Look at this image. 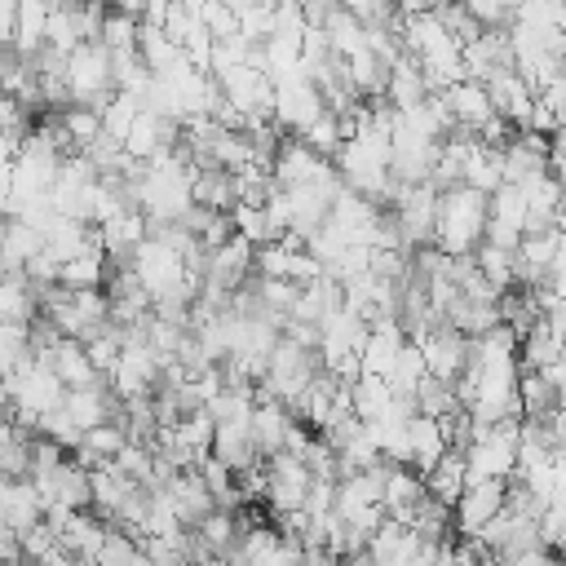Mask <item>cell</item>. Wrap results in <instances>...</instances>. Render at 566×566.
<instances>
[{
	"label": "cell",
	"mask_w": 566,
	"mask_h": 566,
	"mask_svg": "<svg viewBox=\"0 0 566 566\" xmlns=\"http://www.w3.org/2000/svg\"><path fill=\"white\" fill-rule=\"evenodd\" d=\"M513 22H522L531 31H562L566 13H562V0H522L513 9Z\"/></svg>",
	"instance_id": "cell-21"
},
{
	"label": "cell",
	"mask_w": 566,
	"mask_h": 566,
	"mask_svg": "<svg viewBox=\"0 0 566 566\" xmlns=\"http://www.w3.org/2000/svg\"><path fill=\"white\" fill-rule=\"evenodd\" d=\"M416 416H429V420H442V416H451L460 402H455V385L451 380H438V376H429L424 371V380L416 385Z\"/></svg>",
	"instance_id": "cell-19"
},
{
	"label": "cell",
	"mask_w": 566,
	"mask_h": 566,
	"mask_svg": "<svg viewBox=\"0 0 566 566\" xmlns=\"http://www.w3.org/2000/svg\"><path fill=\"white\" fill-rule=\"evenodd\" d=\"M128 566H150V557H146V553H142V548H137V553H133V557H128Z\"/></svg>",
	"instance_id": "cell-34"
},
{
	"label": "cell",
	"mask_w": 566,
	"mask_h": 566,
	"mask_svg": "<svg viewBox=\"0 0 566 566\" xmlns=\"http://www.w3.org/2000/svg\"><path fill=\"white\" fill-rule=\"evenodd\" d=\"M9 195H13V164L0 159V208L9 203Z\"/></svg>",
	"instance_id": "cell-31"
},
{
	"label": "cell",
	"mask_w": 566,
	"mask_h": 566,
	"mask_svg": "<svg viewBox=\"0 0 566 566\" xmlns=\"http://www.w3.org/2000/svg\"><path fill=\"white\" fill-rule=\"evenodd\" d=\"M80 9V4H75ZM75 9H49L44 18V44L57 49V53H71L80 44V22H75Z\"/></svg>",
	"instance_id": "cell-23"
},
{
	"label": "cell",
	"mask_w": 566,
	"mask_h": 566,
	"mask_svg": "<svg viewBox=\"0 0 566 566\" xmlns=\"http://www.w3.org/2000/svg\"><path fill=\"white\" fill-rule=\"evenodd\" d=\"M137 57H142V66H146L150 75H164V71H172V66L181 62V49H177L159 27L137 22Z\"/></svg>",
	"instance_id": "cell-16"
},
{
	"label": "cell",
	"mask_w": 566,
	"mask_h": 566,
	"mask_svg": "<svg viewBox=\"0 0 566 566\" xmlns=\"http://www.w3.org/2000/svg\"><path fill=\"white\" fill-rule=\"evenodd\" d=\"M195 566H230L226 557H203V562H195Z\"/></svg>",
	"instance_id": "cell-35"
},
{
	"label": "cell",
	"mask_w": 566,
	"mask_h": 566,
	"mask_svg": "<svg viewBox=\"0 0 566 566\" xmlns=\"http://www.w3.org/2000/svg\"><path fill=\"white\" fill-rule=\"evenodd\" d=\"M84 358H88V367H93L97 376L111 380V371H115V363H119V336H97V340H88V345H84Z\"/></svg>",
	"instance_id": "cell-28"
},
{
	"label": "cell",
	"mask_w": 566,
	"mask_h": 566,
	"mask_svg": "<svg viewBox=\"0 0 566 566\" xmlns=\"http://www.w3.org/2000/svg\"><path fill=\"white\" fill-rule=\"evenodd\" d=\"M420 358H424V371L438 376V380H455L460 367L469 363V336L451 332V327H438L433 336H424L420 345Z\"/></svg>",
	"instance_id": "cell-8"
},
{
	"label": "cell",
	"mask_w": 566,
	"mask_h": 566,
	"mask_svg": "<svg viewBox=\"0 0 566 566\" xmlns=\"http://www.w3.org/2000/svg\"><path fill=\"white\" fill-rule=\"evenodd\" d=\"M190 203H199L208 212H230L234 208L230 172L226 168H190Z\"/></svg>",
	"instance_id": "cell-13"
},
{
	"label": "cell",
	"mask_w": 566,
	"mask_h": 566,
	"mask_svg": "<svg viewBox=\"0 0 566 566\" xmlns=\"http://www.w3.org/2000/svg\"><path fill=\"white\" fill-rule=\"evenodd\" d=\"M62 133H66L71 150H88L102 137V119L93 111H84V106H66L62 111Z\"/></svg>",
	"instance_id": "cell-22"
},
{
	"label": "cell",
	"mask_w": 566,
	"mask_h": 566,
	"mask_svg": "<svg viewBox=\"0 0 566 566\" xmlns=\"http://www.w3.org/2000/svg\"><path fill=\"white\" fill-rule=\"evenodd\" d=\"M221 4H226V9L239 18V13H248V9H252V4H261V0H221Z\"/></svg>",
	"instance_id": "cell-32"
},
{
	"label": "cell",
	"mask_w": 566,
	"mask_h": 566,
	"mask_svg": "<svg viewBox=\"0 0 566 566\" xmlns=\"http://www.w3.org/2000/svg\"><path fill=\"white\" fill-rule=\"evenodd\" d=\"M460 66H464V80H478V84H486V80H495V75L513 71L509 35L486 27L473 44H464V49H460Z\"/></svg>",
	"instance_id": "cell-6"
},
{
	"label": "cell",
	"mask_w": 566,
	"mask_h": 566,
	"mask_svg": "<svg viewBox=\"0 0 566 566\" xmlns=\"http://www.w3.org/2000/svg\"><path fill=\"white\" fill-rule=\"evenodd\" d=\"M226 217H230L234 234H239V239H248L252 248H261V243H274V239H270V226H265V212H261V208H243V203H234Z\"/></svg>",
	"instance_id": "cell-26"
},
{
	"label": "cell",
	"mask_w": 566,
	"mask_h": 566,
	"mask_svg": "<svg viewBox=\"0 0 566 566\" xmlns=\"http://www.w3.org/2000/svg\"><path fill=\"white\" fill-rule=\"evenodd\" d=\"M155 491H164V500H168V509H172V517H177V526H199L217 504H212V495H208V486L199 482V473L195 469H186V473H172L164 486H155Z\"/></svg>",
	"instance_id": "cell-7"
},
{
	"label": "cell",
	"mask_w": 566,
	"mask_h": 566,
	"mask_svg": "<svg viewBox=\"0 0 566 566\" xmlns=\"http://www.w3.org/2000/svg\"><path fill=\"white\" fill-rule=\"evenodd\" d=\"M35 252H44L40 230H31V226H22V221H4V234H0V270L13 274V270H22Z\"/></svg>",
	"instance_id": "cell-15"
},
{
	"label": "cell",
	"mask_w": 566,
	"mask_h": 566,
	"mask_svg": "<svg viewBox=\"0 0 566 566\" xmlns=\"http://www.w3.org/2000/svg\"><path fill=\"white\" fill-rule=\"evenodd\" d=\"M402 438H407V469L416 473V478H424L438 460H442V451H447V442H442V429H438V420H429V416H411L407 424H402Z\"/></svg>",
	"instance_id": "cell-10"
},
{
	"label": "cell",
	"mask_w": 566,
	"mask_h": 566,
	"mask_svg": "<svg viewBox=\"0 0 566 566\" xmlns=\"http://www.w3.org/2000/svg\"><path fill=\"white\" fill-rule=\"evenodd\" d=\"M0 234H4V221H0Z\"/></svg>",
	"instance_id": "cell-36"
},
{
	"label": "cell",
	"mask_w": 566,
	"mask_h": 566,
	"mask_svg": "<svg viewBox=\"0 0 566 566\" xmlns=\"http://www.w3.org/2000/svg\"><path fill=\"white\" fill-rule=\"evenodd\" d=\"M212 460H221L230 473H252L261 464V451L248 433V420L239 424H212V447H208Z\"/></svg>",
	"instance_id": "cell-9"
},
{
	"label": "cell",
	"mask_w": 566,
	"mask_h": 566,
	"mask_svg": "<svg viewBox=\"0 0 566 566\" xmlns=\"http://www.w3.org/2000/svg\"><path fill=\"white\" fill-rule=\"evenodd\" d=\"M553 566H557V562H553Z\"/></svg>",
	"instance_id": "cell-37"
},
{
	"label": "cell",
	"mask_w": 566,
	"mask_h": 566,
	"mask_svg": "<svg viewBox=\"0 0 566 566\" xmlns=\"http://www.w3.org/2000/svg\"><path fill=\"white\" fill-rule=\"evenodd\" d=\"M424 482V495L429 500H438V504H455L460 500V491H464V455L460 451H442V460L420 478Z\"/></svg>",
	"instance_id": "cell-12"
},
{
	"label": "cell",
	"mask_w": 566,
	"mask_h": 566,
	"mask_svg": "<svg viewBox=\"0 0 566 566\" xmlns=\"http://www.w3.org/2000/svg\"><path fill=\"white\" fill-rule=\"evenodd\" d=\"M133 553H137V544H133L124 531H106V539H102V548L93 553L88 566H128Z\"/></svg>",
	"instance_id": "cell-27"
},
{
	"label": "cell",
	"mask_w": 566,
	"mask_h": 566,
	"mask_svg": "<svg viewBox=\"0 0 566 566\" xmlns=\"http://www.w3.org/2000/svg\"><path fill=\"white\" fill-rule=\"evenodd\" d=\"M102 279H106V256H102V248H88V252H80V256H71V261L57 265V283H62L66 292L102 287Z\"/></svg>",
	"instance_id": "cell-17"
},
{
	"label": "cell",
	"mask_w": 566,
	"mask_h": 566,
	"mask_svg": "<svg viewBox=\"0 0 566 566\" xmlns=\"http://www.w3.org/2000/svg\"><path fill=\"white\" fill-rule=\"evenodd\" d=\"M420 380H424V358H420V349H416V345H402V349H398V358H394V367L385 371V385H389V394L411 398Z\"/></svg>",
	"instance_id": "cell-20"
},
{
	"label": "cell",
	"mask_w": 566,
	"mask_h": 566,
	"mask_svg": "<svg viewBox=\"0 0 566 566\" xmlns=\"http://www.w3.org/2000/svg\"><path fill=\"white\" fill-rule=\"evenodd\" d=\"M195 18H199V27L208 31V40H212V44H221V40L239 35V18H234L221 0H203V4L195 9Z\"/></svg>",
	"instance_id": "cell-24"
},
{
	"label": "cell",
	"mask_w": 566,
	"mask_h": 566,
	"mask_svg": "<svg viewBox=\"0 0 566 566\" xmlns=\"http://www.w3.org/2000/svg\"><path fill=\"white\" fill-rule=\"evenodd\" d=\"M177 442L195 455V460H203L208 455V447H212V420L203 416V411H195V416H186V420H177Z\"/></svg>",
	"instance_id": "cell-25"
},
{
	"label": "cell",
	"mask_w": 566,
	"mask_h": 566,
	"mask_svg": "<svg viewBox=\"0 0 566 566\" xmlns=\"http://www.w3.org/2000/svg\"><path fill=\"white\" fill-rule=\"evenodd\" d=\"M345 398H349V411L367 424V420H385L394 394H389V385L380 376H358V380L345 385Z\"/></svg>",
	"instance_id": "cell-14"
},
{
	"label": "cell",
	"mask_w": 566,
	"mask_h": 566,
	"mask_svg": "<svg viewBox=\"0 0 566 566\" xmlns=\"http://www.w3.org/2000/svg\"><path fill=\"white\" fill-rule=\"evenodd\" d=\"M305 486H310V473H305V464H301L292 451H274V455H265V469H261V495L270 500V509H274L279 517L301 513Z\"/></svg>",
	"instance_id": "cell-3"
},
{
	"label": "cell",
	"mask_w": 566,
	"mask_h": 566,
	"mask_svg": "<svg viewBox=\"0 0 566 566\" xmlns=\"http://www.w3.org/2000/svg\"><path fill=\"white\" fill-rule=\"evenodd\" d=\"M517 424L522 420H500L473 433V442L460 451L464 455V482H486V478H509L517 460Z\"/></svg>",
	"instance_id": "cell-2"
},
{
	"label": "cell",
	"mask_w": 566,
	"mask_h": 566,
	"mask_svg": "<svg viewBox=\"0 0 566 566\" xmlns=\"http://www.w3.org/2000/svg\"><path fill=\"white\" fill-rule=\"evenodd\" d=\"M318 115H323V97H318V88L301 71L274 84V124L287 137H301Z\"/></svg>",
	"instance_id": "cell-4"
},
{
	"label": "cell",
	"mask_w": 566,
	"mask_h": 566,
	"mask_svg": "<svg viewBox=\"0 0 566 566\" xmlns=\"http://www.w3.org/2000/svg\"><path fill=\"white\" fill-rule=\"evenodd\" d=\"M442 97V106H447V115L460 124V128H482L495 111H491V102H486V88L478 84V80H460V84H451V88H442L438 93Z\"/></svg>",
	"instance_id": "cell-11"
},
{
	"label": "cell",
	"mask_w": 566,
	"mask_h": 566,
	"mask_svg": "<svg viewBox=\"0 0 566 566\" xmlns=\"http://www.w3.org/2000/svg\"><path fill=\"white\" fill-rule=\"evenodd\" d=\"M9 486H13V482H9V478H0V522H4V504H9Z\"/></svg>",
	"instance_id": "cell-33"
},
{
	"label": "cell",
	"mask_w": 566,
	"mask_h": 566,
	"mask_svg": "<svg viewBox=\"0 0 566 566\" xmlns=\"http://www.w3.org/2000/svg\"><path fill=\"white\" fill-rule=\"evenodd\" d=\"M18 544H22V557H27V562H40V557H49V553L57 548V535H53L49 522H35L31 531L18 535Z\"/></svg>",
	"instance_id": "cell-29"
},
{
	"label": "cell",
	"mask_w": 566,
	"mask_h": 566,
	"mask_svg": "<svg viewBox=\"0 0 566 566\" xmlns=\"http://www.w3.org/2000/svg\"><path fill=\"white\" fill-rule=\"evenodd\" d=\"M296 566H345V562H336L327 548H301V562Z\"/></svg>",
	"instance_id": "cell-30"
},
{
	"label": "cell",
	"mask_w": 566,
	"mask_h": 566,
	"mask_svg": "<svg viewBox=\"0 0 566 566\" xmlns=\"http://www.w3.org/2000/svg\"><path fill=\"white\" fill-rule=\"evenodd\" d=\"M469 256H473V270L482 274V283H486L495 296L513 287V252H504V248H491V243H478Z\"/></svg>",
	"instance_id": "cell-18"
},
{
	"label": "cell",
	"mask_w": 566,
	"mask_h": 566,
	"mask_svg": "<svg viewBox=\"0 0 566 566\" xmlns=\"http://www.w3.org/2000/svg\"><path fill=\"white\" fill-rule=\"evenodd\" d=\"M482 226H486V195L455 186L438 195V212H433V248L447 256H464L482 243Z\"/></svg>",
	"instance_id": "cell-1"
},
{
	"label": "cell",
	"mask_w": 566,
	"mask_h": 566,
	"mask_svg": "<svg viewBox=\"0 0 566 566\" xmlns=\"http://www.w3.org/2000/svg\"><path fill=\"white\" fill-rule=\"evenodd\" d=\"M504 482L509 478H486V482H464L460 500L451 504V517H455V531L464 539H473L500 509H504Z\"/></svg>",
	"instance_id": "cell-5"
}]
</instances>
